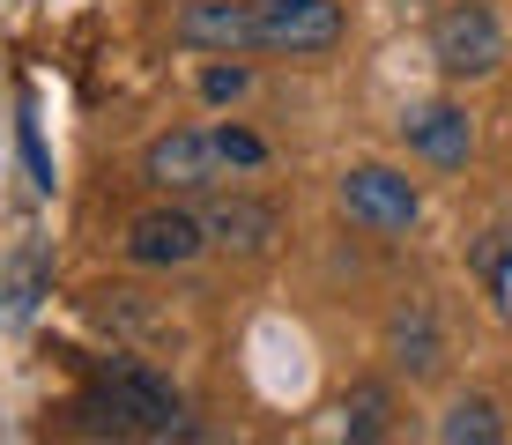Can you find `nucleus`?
<instances>
[{"label": "nucleus", "mask_w": 512, "mask_h": 445, "mask_svg": "<svg viewBox=\"0 0 512 445\" xmlns=\"http://www.w3.org/2000/svg\"><path fill=\"white\" fill-rule=\"evenodd\" d=\"M253 30L268 52H290V60H312V52H334L349 30L342 0H253Z\"/></svg>", "instance_id": "4"}, {"label": "nucleus", "mask_w": 512, "mask_h": 445, "mask_svg": "<svg viewBox=\"0 0 512 445\" xmlns=\"http://www.w3.org/2000/svg\"><path fill=\"white\" fill-rule=\"evenodd\" d=\"M342 216L394 238V230H409L423 216V193H416V178H401L386 164H357V171H342Z\"/></svg>", "instance_id": "5"}, {"label": "nucleus", "mask_w": 512, "mask_h": 445, "mask_svg": "<svg viewBox=\"0 0 512 445\" xmlns=\"http://www.w3.org/2000/svg\"><path fill=\"white\" fill-rule=\"evenodd\" d=\"M201 223H208V245H223V253H238V260H260L282 238V216L268 201H253V193H208Z\"/></svg>", "instance_id": "8"}, {"label": "nucleus", "mask_w": 512, "mask_h": 445, "mask_svg": "<svg viewBox=\"0 0 512 445\" xmlns=\"http://www.w3.org/2000/svg\"><path fill=\"white\" fill-rule=\"evenodd\" d=\"M82 416H90L82 431H97V438H179L186 431V401L149 364H104Z\"/></svg>", "instance_id": "1"}, {"label": "nucleus", "mask_w": 512, "mask_h": 445, "mask_svg": "<svg viewBox=\"0 0 512 445\" xmlns=\"http://www.w3.org/2000/svg\"><path fill=\"white\" fill-rule=\"evenodd\" d=\"M475 275H483L498 319H512V230H483L475 238Z\"/></svg>", "instance_id": "13"}, {"label": "nucleus", "mask_w": 512, "mask_h": 445, "mask_svg": "<svg viewBox=\"0 0 512 445\" xmlns=\"http://www.w3.org/2000/svg\"><path fill=\"white\" fill-rule=\"evenodd\" d=\"M23 156H30V178L52 186V164H45V141H38V119H23Z\"/></svg>", "instance_id": "16"}, {"label": "nucleus", "mask_w": 512, "mask_h": 445, "mask_svg": "<svg viewBox=\"0 0 512 445\" xmlns=\"http://www.w3.org/2000/svg\"><path fill=\"white\" fill-rule=\"evenodd\" d=\"M245 82H253V75H245L238 60H231V67H223V60H216V67H201V97H208V104H231V97H245Z\"/></svg>", "instance_id": "15"}, {"label": "nucleus", "mask_w": 512, "mask_h": 445, "mask_svg": "<svg viewBox=\"0 0 512 445\" xmlns=\"http://www.w3.org/2000/svg\"><path fill=\"white\" fill-rule=\"evenodd\" d=\"M431 60H438V75H446V82H490L505 67V23L483 8V0H461V8L438 15Z\"/></svg>", "instance_id": "2"}, {"label": "nucleus", "mask_w": 512, "mask_h": 445, "mask_svg": "<svg viewBox=\"0 0 512 445\" xmlns=\"http://www.w3.org/2000/svg\"><path fill=\"white\" fill-rule=\"evenodd\" d=\"M223 149H216V134H201V127H171V134H156L149 149H141V178H149L164 201H179V193H223Z\"/></svg>", "instance_id": "3"}, {"label": "nucleus", "mask_w": 512, "mask_h": 445, "mask_svg": "<svg viewBox=\"0 0 512 445\" xmlns=\"http://www.w3.org/2000/svg\"><path fill=\"white\" fill-rule=\"evenodd\" d=\"M401 141H409V156H423L431 171H461L475 156V119L453 97H431V104H409V112H401Z\"/></svg>", "instance_id": "7"}, {"label": "nucleus", "mask_w": 512, "mask_h": 445, "mask_svg": "<svg viewBox=\"0 0 512 445\" xmlns=\"http://www.w3.org/2000/svg\"><path fill=\"white\" fill-rule=\"evenodd\" d=\"M394 431V394H386L379 379H357L342 394V438H357V445H372Z\"/></svg>", "instance_id": "11"}, {"label": "nucleus", "mask_w": 512, "mask_h": 445, "mask_svg": "<svg viewBox=\"0 0 512 445\" xmlns=\"http://www.w3.org/2000/svg\"><path fill=\"white\" fill-rule=\"evenodd\" d=\"M171 30H179V45H193V52H245V45H260L253 0H186Z\"/></svg>", "instance_id": "10"}, {"label": "nucleus", "mask_w": 512, "mask_h": 445, "mask_svg": "<svg viewBox=\"0 0 512 445\" xmlns=\"http://www.w3.org/2000/svg\"><path fill=\"white\" fill-rule=\"evenodd\" d=\"M386 364L409 371V379H431V371L446 364V334H438V312L423 305V297H401V305L386 312Z\"/></svg>", "instance_id": "9"}, {"label": "nucleus", "mask_w": 512, "mask_h": 445, "mask_svg": "<svg viewBox=\"0 0 512 445\" xmlns=\"http://www.w3.org/2000/svg\"><path fill=\"white\" fill-rule=\"evenodd\" d=\"M216 149H223V164H231V171H260V164H268V141L245 134V127H216Z\"/></svg>", "instance_id": "14"}, {"label": "nucleus", "mask_w": 512, "mask_h": 445, "mask_svg": "<svg viewBox=\"0 0 512 445\" xmlns=\"http://www.w3.org/2000/svg\"><path fill=\"white\" fill-rule=\"evenodd\" d=\"M438 438H446V445H498L505 438L498 401H490V394H461L446 416H438Z\"/></svg>", "instance_id": "12"}, {"label": "nucleus", "mask_w": 512, "mask_h": 445, "mask_svg": "<svg viewBox=\"0 0 512 445\" xmlns=\"http://www.w3.org/2000/svg\"><path fill=\"white\" fill-rule=\"evenodd\" d=\"M201 245H208V223L193 216V208L164 201V208H141V216L127 223L119 253H127L134 267H186V260H201Z\"/></svg>", "instance_id": "6"}]
</instances>
